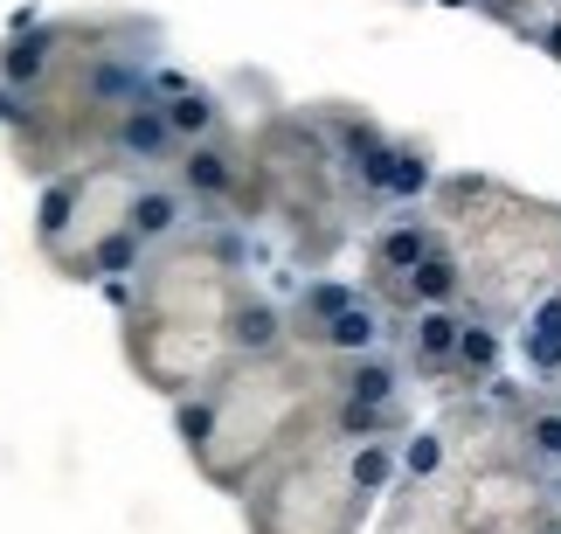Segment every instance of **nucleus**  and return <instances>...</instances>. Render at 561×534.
Returning <instances> with one entry per match:
<instances>
[{
	"instance_id": "obj_1",
	"label": "nucleus",
	"mask_w": 561,
	"mask_h": 534,
	"mask_svg": "<svg viewBox=\"0 0 561 534\" xmlns=\"http://www.w3.org/2000/svg\"><path fill=\"white\" fill-rule=\"evenodd\" d=\"M125 361L167 402L215 389L236 361L291 340V313L250 285L236 223H194L174 243L146 250V264L118 285Z\"/></svg>"
},
{
	"instance_id": "obj_2",
	"label": "nucleus",
	"mask_w": 561,
	"mask_h": 534,
	"mask_svg": "<svg viewBox=\"0 0 561 534\" xmlns=\"http://www.w3.org/2000/svg\"><path fill=\"white\" fill-rule=\"evenodd\" d=\"M340 375H347V354L285 340V348H271V354L236 361L215 389L181 396L174 431L187 444L194 473L208 486H222V493H243L277 452H291L298 438H312V431L333 423Z\"/></svg>"
},
{
	"instance_id": "obj_3",
	"label": "nucleus",
	"mask_w": 561,
	"mask_h": 534,
	"mask_svg": "<svg viewBox=\"0 0 561 534\" xmlns=\"http://www.w3.org/2000/svg\"><path fill=\"white\" fill-rule=\"evenodd\" d=\"M430 216L465 271V313L492 327H520L561 285V208L534 202L492 174H444L430 188Z\"/></svg>"
},
{
	"instance_id": "obj_4",
	"label": "nucleus",
	"mask_w": 561,
	"mask_h": 534,
	"mask_svg": "<svg viewBox=\"0 0 561 534\" xmlns=\"http://www.w3.org/2000/svg\"><path fill=\"white\" fill-rule=\"evenodd\" d=\"M402 473L396 438H347L340 423L277 452L243 493L250 534H360L381 486Z\"/></svg>"
},
{
	"instance_id": "obj_5",
	"label": "nucleus",
	"mask_w": 561,
	"mask_h": 534,
	"mask_svg": "<svg viewBox=\"0 0 561 534\" xmlns=\"http://www.w3.org/2000/svg\"><path fill=\"white\" fill-rule=\"evenodd\" d=\"M153 181V167H133L118 154H104L91 167H70L42 188L35 208V243L62 277H133L146 264V243L133 229V202Z\"/></svg>"
},
{
	"instance_id": "obj_6",
	"label": "nucleus",
	"mask_w": 561,
	"mask_h": 534,
	"mask_svg": "<svg viewBox=\"0 0 561 534\" xmlns=\"http://www.w3.org/2000/svg\"><path fill=\"white\" fill-rule=\"evenodd\" d=\"M437 243H444V229H437V216H430L423 202L396 208V216L368 237V298H375V306H396L402 313V285L416 277V264Z\"/></svg>"
},
{
	"instance_id": "obj_7",
	"label": "nucleus",
	"mask_w": 561,
	"mask_h": 534,
	"mask_svg": "<svg viewBox=\"0 0 561 534\" xmlns=\"http://www.w3.org/2000/svg\"><path fill=\"white\" fill-rule=\"evenodd\" d=\"M465 319H471L465 306H423V313L396 319V333H402V348H409V375H416V382H450V389H458Z\"/></svg>"
},
{
	"instance_id": "obj_8",
	"label": "nucleus",
	"mask_w": 561,
	"mask_h": 534,
	"mask_svg": "<svg viewBox=\"0 0 561 534\" xmlns=\"http://www.w3.org/2000/svg\"><path fill=\"white\" fill-rule=\"evenodd\" d=\"M520 361L541 382V396H561V285L520 319Z\"/></svg>"
}]
</instances>
